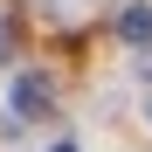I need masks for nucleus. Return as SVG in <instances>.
<instances>
[{"instance_id": "4", "label": "nucleus", "mask_w": 152, "mask_h": 152, "mask_svg": "<svg viewBox=\"0 0 152 152\" xmlns=\"http://www.w3.org/2000/svg\"><path fill=\"white\" fill-rule=\"evenodd\" d=\"M56 152H76V145H56Z\"/></svg>"}, {"instance_id": "2", "label": "nucleus", "mask_w": 152, "mask_h": 152, "mask_svg": "<svg viewBox=\"0 0 152 152\" xmlns=\"http://www.w3.org/2000/svg\"><path fill=\"white\" fill-rule=\"evenodd\" d=\"M118 35H124V42H152V7H145V0L118 7Z\"/></svg>"}, {"instance_id": "3", "label": "nucleus", "mask_w": 152, "mask_h": 152, "mask_svg": "<svg viewBox=\"0 0 152 152\" xmlns=\"http://www.w3.org/2000/svg\"><path fill=\"white\" fill-rule=\"evenodd\" d=\"M14 56V21H0V62Z\"/></svg>"}, {"instance_id": "1", "label": "nucleus", "mask_w": 152, "mask_h": 152, "mask_svg": "<svg viewBox=\"0 0 152 152\" xmlns=\"http://www.w3.org/2000/svg\"><path fill=\"white\" fill-rule=\"evenodd\" d=\"M7 111H14L21 124L48 118V111H56V83H48L42 69H21V76H14V90H7Z\"/></svg>"}, {"instance_id": "5", "label": "nucleus", "mask_w": 152, "mask_h": 152, "mask_svg": "<svg viewBox=\"0 0 152 152\" xmlns=\"http://www.w3.org/2000/svg\"><path fill=\"white\" fill-rule=\"evenodd\" d=\"M145 111H152V104H145Z\"/></svg>"}]
</instances>
